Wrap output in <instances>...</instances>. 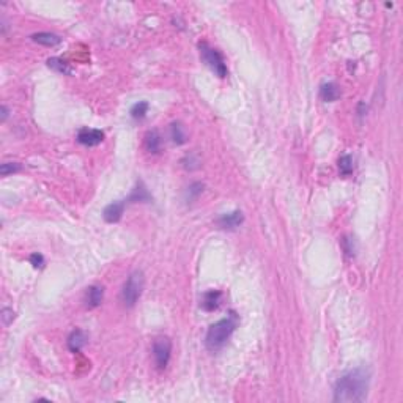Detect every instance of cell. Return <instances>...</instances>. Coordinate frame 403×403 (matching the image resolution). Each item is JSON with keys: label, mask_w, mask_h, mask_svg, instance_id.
Masks as SVG:
<instances>
[{"label": "cell", "mask_w": 403, "mask_h": 403, "mask_svg": "<svg viewBox=\"0 0 403 403\" xmlns=\"http://www.w3.org/2000/svg\"><path fill=\"white\" fill-rule=\"evenodd\" d=\"M202 192H204V184L202 183H192L189 188H188V195H189V200L192 198H197Z\"/></svg>", "instance_id": "21"}, {"label": "cell", "mask_w": 403, "mask_h": 403, "mask_svg": "<svg viewBox=\"0 0 403 403\" xmlns=\"http://www.w3.org/2000/svg\"><path fill=\"white\" fill-rule=\"evenodd\" d=\"M151 200V195L148 194L145 184L142 181H139L136 184V188L133 189V192L129 194V197L125 200V202H150Z\"/></svg>", "instance_id": "13"}, {"label": "cell", "mask_w": 403, "mask_h": 403, "mask_svg": "<svg viewBox=\"0 0 403 403\" xmlns=\"http://www.w3.org/2000/svg\"><path fill=\"white\" fill-rule=\"evenodd\" d=\"M236 325H238V316L233 312L230 313V316H227V318H222L219 321H216L214 325H211L205 336V347L210 351H219L227 343L230 336L233 334Z\"/></svg>", "instance_id": "2"}, {"label": "cell", "mask_w": 403, "mask_h": 403, "mask_svg": "<svg viewBox=\"0 0 403 403\" xmlns=\"http://www.w3.org/2000/svg\"><path fill=\"white\" fill-rule=\"evenodd\" d=\"M0 316H2L4 325H10L13 321V318H14V312L11 309L5 307V309H2V313H0Z\"/></svg>", "instance_id": "24"}, {"label": "cell", "mask_w": 403, "mask_h": 403, "mask_svg": "<svg viewBox=\"0 0 403 403\" xmlns=\"http://www.w3.org/2000/svg\"><path fill=\"white\" fill-rule=\"evenodd\" d=\"M241 222H243V213L241 211L225 213L221 216V218H218V221H216V224L224 230H235L236 227L241 225Z\"/></svg>", "instance_id": "8"}, {"label": "cell", "mask_w": 403, "mask_h": 403, "mask_svg": "<svg viewBox=\"0 0 403 403\" xmlns=\"http://www.w3.org/2000/svg\"><path fill=\"white\" fill-rule=\"evenodd\" d=\"M48 66L55 69L57 73H62V74H73V69H71V66L63 62L62 59H59V57H52V59L48 60Z\"/></svg>", "instance_id": "17"}, {"label": "cell", "mask_w": 403, "mask_h": 403, "mask_svg": "<svg viewBox=\"0 0 403 403\" xmlns=\"http://www.w3.org/2000/svg\"><path fill=\"white\" fill-rule=\"evenodd\" d=\"M21 169H22V166L19 163H4L2 166H0V175L8 177L11 174H18Z\"/></svg>", "instance_id": "20"}, {"label": "cell", "mask_w": 403, "mask_h": 403, "mask_svg": "<svg viewBox=\"0 0 403 403\" xmlns=\"http://www.w3.org/2000/svg\"><path fill=\"white\" fill-rule=\"evenodd\" d=\"M103 296H104V290L103 287L99 285H92L90 289L87 290V295H85V302H87L89 309H95L98 307L101 302H103Z\"/></svg>", "instance_id": "11"}, {"label": "cell", "mask_w": 403, "mask_h": 403, "mask_svg": "<svg viewBox=\"0 0 403 403\" xmlns=\"http://www.w3.org/2000/svg\"><path fill=\"white\" fill-rule=\"evenodd\" d=\"M353 169H354V166H353V157L350 154H343L340 159H339V170H340V174L343 177H348V175L353 174Z\"/></svg>", "instance_id": "18"}, {"label": "cell", "mask_w": 403, "mask_h": 403, "mask_svg": "<svg viewBox=\"0 0 403 403\" xmlns=\"http://www.w3.org/2000/svg\"><path fill=\"white\" fill-rule=\"evenodd\" d=\"M198 48H200L202 60L205 62V65L213 71V73L218 77H221V79L227 77L228 69H227V65H225V60H224L222 54L218 49L211 48L208 43H200Z\"/></svg>", "instance_id": "3"}, {"label": "cell", "mask_w": 403, "mask_h": 403, "mask_svg": "<svg viewBox=\"0 0 403 403\" xmlns=\"http://www.w3.org/2000/svg\"><path fill=\"white\" fill-rule=\"evenodd\" d=\"M30 263L33 265V268H43V265H45V258H43L41 254L35 252L30 255Z\"/></svg>", "instance_id": "23"}, {"label": "cell", "mask_w": 403, "mask_h": 403, "mask_svg": "<svg viewBox=\"0 0 403 403\" xmlns=\"http://www.w3.org/2000/svg\"><path fill=\"white\" fill-rule=\"evenodd\" d=\"M125 205L126 202L122 200V202H113V204H109L104 211H103V218L106 222L109 224H113V222H118L123 216V211H125Z\"/></svg>", "instance_id": "7"}, {"label": "cell", "mask_w": 403, "mask_h": 403, "mask_svg": "<svg viewBox=\"0 0 403 403\" xmlns=\"http://www.w3.org/2000/svg\"><path fill=\"white\" fill-rule=\"evenodd\" d=\"M32 39L36 41V43H39V45H43V46H57V45H60V43H62V38L59 35L49 33V32L35 33L32 36Z\"/></svg>", "instance_id": "14"}, {"label": "cell", "mask_w": 403, "mask_h": 403, "mask_svg": "<svg viewBox=\"0 0 403 403\" xmlns=\"http://www.w3.org/2000/svg\"><path fill=\"white\" fill-rule=\"evenodd\" d=\"M172 353V342L169 337H157L153 343V356L156 366L159 369H164L170 361Z\"/></svg>", "instance_id": "5"}, {"label": "cell", "mask_w": 403, "mask_h": 403, "mask_svg": "<svg viewBox=\"0 0 403 403\" xmlns=\"http://www.w3.org/2000/svg\"><path fill=\"white\" fill-rule=\"evenodd\" d=\"M143 285H145V279H143L142 271H134L129 274L122 289V301L126 307H133L136 304L142 295Z\"/></svg>", "instance_id": "4"}, {"label": "cell", "mask_w": 403, "mask_h": 403, "mask_svg": "<svg viewBox=\"0 0 403 403\" xmlns=\"http://www.w3.org/2000/svg\"><path fill=\"white\" fill-rule=\"evenodd\" d=\"M148 103L147 101H139L137 104H134L133 106V109H131V117L134 118V120H143L147 117V113H148Z\"/></svg>", "instance_id": "19"}, {"label": "cell", "mask_w": 403, "mask_h": 403, "mask_svg": "<svg viewBox=\"0 0 403 403\" xmlns=\"http://www.w3.org/2000/svg\"><path fill=\"white\" fill-rule=\"evenodd\" d=\"M370 384V370L366 367H357L347 372L334 387V401L339 403H354L362 401L367 397Z\"/></svg>", "instance_id": "1"}, {"label": "cell", "mask_w": 403, "mask_h": 403, "mask_svg": "<svg viewBox=\"0 0 403 403\" xmlns=\"http://www.w3.org/2000/svg\"><path fill=\"white\" fill-rule=\"evenodd\" d=\"M170 137L174 140V143L177 145H183L188 140V136H186V129L181 123H172L170 125Z\"/></svg>", "instance_id": "15"}, {"label": "cell", "mask_w": 403, "mask_h": 403, "mask_svg": "<svg viewBox=\"0 0 403 403\" xmlns=\"http://www.w3.org/2000/svg\"><path fill=\"white\" fill-rule=\"evenodd\" d=\"M320 95H321V99L326 101V103H334V101L340 98V89L336 82H326L321 85Z\"/></svg>", "instance_id": "12"}, {"label": "cell", "mask_w": 403, "mask_h": 403, "mask_svg": "<svg viewBox=\"0 0 403 403\" xmlns=\"http://www.w3.org/2000/svg\"><path fill=\"white\" fill-rule=\"evenodd\" d=\"M77 140L85 147H96L104 140V133L95 128H82L77 134Z\"/></svg>", "instance_id": "6"}, {"label": "cell", "mask_w": 403, "mask_h": 403, "mask_svg": "<svg viewBox=\"0 0 403 403\" xmlns=\"http://www.w3.org/2000/svg\"><path fill=\"white\" fill-rule=\"evenodd\" d=\"M85 345H87V334H85L82 329H76V331H73V333L69 334V337H68V348L71 351L77 353V351H80L85 347Z\"/></svg>", "instance_id": "10"}, {"label": "cell", "mask_w": 403, "mask_h": 403, "mask_svg": "<svg viewBox=\"0 0 403 403\" xmlns=\"http://www.w3.org/2000/svg\"><path fill=\"white\" fill-rule=\"evenodd\" d=\"M221 299H222V293L219 290H208L204 293V296H202L200 307L207 312H213L219 307Z\"/></svg>", "instance_id": "9"}, {"label": "cell", "mask_w": 403, "mask_h": 403, "mask_svg": "<svg viewBox=\"0 0 403 403\" xmlns=\"http://www.w3.org/2000/svg\"><path fill=\"white\" fill-rule=\"evenodd\" d=\"M145 147L150 153H157L161 150V136L159 133L156 131V129H153V131H150L145 137Z\"/></svg>", "instance_id": "16"}, {"label": "cell", "mask_w": 403, "mask_h": 403, "mask_svg": "<svg viewBox=\"0 0 403 403\" xmlns=\"http://www.w3.org/2000/svg\"><path fill=\"white\" fill-rule=\"evenodd\" d=\"M8 118V109L7 106H2V122H5Z\"/></svg>", "instance_id": "25"}, {"label": "cell", "mask_w": 403, "mask_h": 403, "mask_svg": "<svg viewBox=\"0 0 403 403\" xmlns=\"http://www.w3.org/2000/svg\"><path fill=\"white\" fill-rule=\"evenodd\" d=\"M342 243H343V249H345V252H347L348 255H354V254H356L354 239H351V238H343Z\"/></svg>", "instance_id": "22"}]
</instances>
